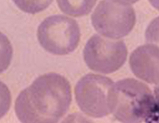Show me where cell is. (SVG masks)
Masks as SVG:
<instances>
[{"label": "cell", "instance_id": "1", "mask_svg": "<svg viewBox=\"0 0 159 123\" xmlns=\"http://www.w3.org/2000/svg\"><path fill=\"white\" fill-rule=\"evenodd\" d=\"M71 98L68 81L60 74L48 73L19 94L16 115L22 123H57L67 113Z\"/></svg>", "mask_w": 159, "mask_h": 123}, {"label": "cell", "instance_id": "13", "mask_svg": "<svg viewBox=\"0 0 159 123\" xmlns=\"http://www.w3.org/2000/svg\"><path fill=\"white\" fill-rule=\"evenodd\" d=\"M149 1L155 8L159 11V0H149Z\"/></svg>", "mask_w": 159, "mask_h": 123}, {"label": "cell", "instance_id": "2", "mask_svg": "<svg viewBox=\"0 0 159 123\" xmlns=\"http://www.w3.org/2000/svg\"><path fill=\"white\" fill-rule=\"evenodd\" d=\"M155 104L151 90L140 81L129 78L114 84L111 113L118 121L125 123L147 122Z\"/></svg>", "mask_w": 159, "mask_h": 123}, {"label": "cell", "instance_id": "6", "mask_svg": "<svg viewBox=\"0 0 159 123\" xmlns=\"http://www.w3.org/2000/svg\"><path fill=\"white\" fill-rule=\"evenodd\" d=\"M127 49L124 42L95 35L86 43L83 54L86 65L103 74L113 73L125 62Z\"/></svg>", "mask_w": 159, "mask_h": 123}, {"label": "cell", "instance_id": "3", "mask_svg": "<svg viewBox=\"0 0 159 123\" xmlns=\"http://www.w3.org/2000/svg\"><path fill=\"white\" fill-rule=\"evenodd\" d=\"M80 30L77 22L65 15L49 16L37 29L38 41L45 50L54 55H66L78 46Z\"/></svg>", "mask_w": 159, "mask_h": 123}, {"label": "cell", "instance_id": "11", "mask_svg": "<svg viewBox=\"0 0 159 123\" xmlns=\"http://www.w3.org/2000/svg\"><path fill=\"white\" fill-rule=\"evenodd\" d=\"M155 104L148 122H159V83L154 91Z\"/></svg>", "mask_w": 159, "mask_h": 123}, {"label": "cell", "instance_id": "9", "mask_svg": "<svg viewBox=\"0 0 159 123\" xmlns=\"http://www.w3.org/2000/svg\"><path fill=\"white\" fill-rule=\"evenodd\" d=\"M20 10L27 13L35 14L48 7L53 0H12Z\"/></svg>", "mask_w": 159, "mask_h": 123}, {"label": "cell", "instance_id": "4", "mask_svg": "<svg viewBox=\"0 0 159 123\" xmlns=\"http://www.w3.org/2000/svg\"><path fill=\"white\" fill-rule=\"evenodd\" d=\"M114 85L111 79L103 76L89 74L82 77L75 88L80 110L93 118H102L111 113Z\"/></svg>", "mask_w": 159, "mask_h": 123}, {"label": "cell", "instance_id": "8", "mask_svg": "<svg viewBox=\"0 0 159 123\" xmlns=\"http://www.w3.org/2000/svg\"><path fill=\"white\" fill-rule=\"evenodd\" d=\"M97 0H57L63 12L74 17H81L89 14Z\"/></svg>", "mask_w": 159, "mask_h": 123}, {"label": "cell", "instance_id": "10", "mask_svg": "<svg viewBox=\"0 0 159 123\" xmlns=\"http://www.w3.org/2000/svg\"><path fill=\"white\" fill-rule=\"evenodd\" d=\"M146 41L159 48V16L153 19L146 30Z\"/></svg>", "mask_w": 159, "mask_h": 123}, {"label": "cell", "instance_id": "5", "mask_svg": "<svg viewBox=\"0 0 159 123\" xmlns=\"http://www.w3.org/2000/svg\"><path fill=\"white\" fill-rule=\"evenodd\" d=\"M96 31L103 36L119 39L128 35L136 22L135 11L129 5L111 0L100 2L92 15Z\"/></svg>", "mask_w": 159, "mask_h": 123}, {"label": "cell", "instance_id": "12", "mask_svg": "<svg viewBox=\"0 0 159 123\" xmlns=\"http://www.w3.org/2000/svg\"><path fill=\"white\" fill-rule=\"evenodd\" d=\"M116 2L122 4L130 5L135 3L139 0H111Z\"/></svg>", "mask_w": 159, "mask_h": 123}, {"label": "cell", "instance_id": "7", "mask_svg": "<svg viewBox=\"0 0 159 123\" xmlns=\"http://www.w3.org/2000/svg\"><path fill=\"white\" fill-rule=\"evenodd\" d=\"M129 64L137 78L149 83H159L158 47L150 44L139 47L130 55Z\"/></svg>", "mask_w": 159, "mask_h": 123}]
</instances>
